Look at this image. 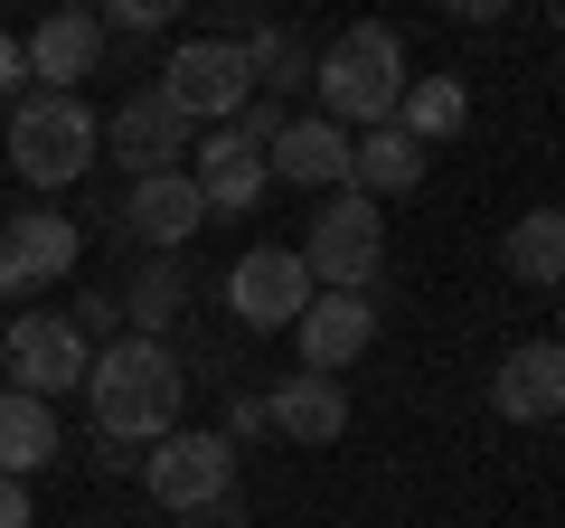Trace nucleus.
I'll list each match as a JSON object with an SVG mask.
<instances>
[{"label": "nucleus", "instance_id": "obj_23", "mask_svg": "<svg viewBox=\"0 0 565 528\" xmlns=\"http://www.w3.org/2000/svg\"><path fill=\"white\" fill-rule=\"evenodd\" d=\"M255 434H274V406H264V397H236V415H226V444H255Z\"/></svg>", "mask_w": 565, "mask_h": 528}, {"label": "nucleus", "instance_id": "obj_6", "mask_svg": "<svg viewBox=\"0 0 565 528\" xmlns=\"http://www.w3.org/2000/svg\"><path fill=\"white\" fill-rule=\"evenodd\" d=\"M161 95L180 104L189 123H226L245 114V95H255V57H245L236 39H180L161 66Z\"/></svg>", "mask_w": 565, "mask_h": 528}, {"label": "nucleus", "instance_id": "obj_28", "mask_svg": "<svg viewBox=\"0 0 565 528\" xmlns=\"http://www.w3.org/2000/svg\"><path fill=\"white\" fill-rule=\"evenodd\" d=\"M556 349H565V330H556Z\"/></svg>", "mask_w": 565, "mask_h": 528}, {"label": "nucleus", "instance_id": "obj_17", "mask_svg": "<svg viewBox=\"0 0 565 528\" xmlns=\"http://www.w3.org/2000/svg\"><path fill=\"white\" fill-rule=\"evenodd\" d=\"M264 406H274V434H292L302 453H321V444H340V434H349V397H340V378H311V368H302V378H282Z\"/></svg>", "mask_w": 565, "mask_h": 528}, {"label": "nucleus", "instance_id": "obj_2", "mask_svg": "<svg viewBox=\"0 0 565 528\" xmlns=\"http://www.w3.org/2000/svg\"><path fill=\"white\" fill-rule=\"evenodd\" d=\"M311 76H321V114L340 123V133H349V123H367V133L396 123L405 85H415V76H405V39H396L386 20H359L321 66H311Z\"/></svg>", "mask_w": 565, "mask_h": 528}, {"label": "nucleus", "instance_id": "obj_3", "mask_svg": "<svg viewBox=\"0 0 565 528\" xmlns=\"http://www.w3.org/2000/svg\"><path fill=\"white\" fill-rule=\"evenodd\" d=\"M10 161L29 189H66L95 170V114L76 95H20L10 104Z\"/></svg>", "mask_w": 565, "mask_h": 528}, {"label": "nucleus", "instance_id": "obj_1", "mask_svg": "<svg viewBox=\"0 0 565 528\" xmlns=\"http://www.w3.org/2000/svg\"><path fill=\"white\" fill-rule=\"evenodd\" d=\"M85 387H95V425L114 434V444H161L170 425H180V359H170V340H104L95 368H85Z\"/></svg>", "mask_w": 565, "mask_h": 528}, {"label": "nucleus", "instance_id": "obj_25", "mask_svg": "<svg viewBox=\"0 0 565 528\" xmlns=\"http://www.w3.org/2000/svg\"><path fill=\"white\" fill-rule=\"evenodd\" d=\"M0 528H29V482H10V472H0Z\"/></svg>", "mask_w": 565, "mask_h": 528}, {"label": "nucleus", "instance_id": "obj_24", "mask_svg": "<svg viewBox=\"0 0 565 528\" xmlns=\"http://www.w3.org/2000/svg\"><path fill=\"white\" fill-rule=\"evenodd\" d=\"M20 76H29V47L0 29V95H20Z\"/></svg>", "mask_w": 565, "mask_h": 528}, {"label": "nucleus", "instance_id": "obj_19", "mask_svg": "<svg viewBox=\"0 0 565 528\" xmlns=\"http://www.w3.org/2000/svg\"><path fill=\"white\" fill-rule=\"evenodd\" d=\"M39 463H57V406H47V397H20V387H0V472L29 482Z\"/></svg>", "mask_w": 565, "mask_h": 528}, {"label": "nucleus", "instance_id": "obj_9", "mask_svg": "<svg viewBox=\"0 0 565 528\" xmlns=\"http://www.w3.org/2000/svg\"><path fill=\"white\" fill-rule=\"evenodd\" d=\"M104 151H114L132 180L189 170V114L161 95V85H141V95H122V104H114V123H104Z\"/></svg>", "mask_w": 565, "mask_h": 528}, {"label": "nucleus", "instance_id": "obj_16", "mask_svg": "<svg viewBox=\"0 0 565 528\" xmlns=\"http://www.w3.org/2000/svg\"><path fill=\"white\" fill-rule=\"evenodd\" d=\"M122 226H132L141 245H189L207 226V199L189 170H161V180H132V208H122Z\"/></svg>", "mask_w": 565, "mask_h": 528}, {"label": "nucleus", "instance_id": "obj_22", "mask_svg": "<svg viewBox=\"0 0 565 528\" xmlns=\"http://www.w3.org/2000/svg\"><path fill=\"white\" fill-rule=\"evenodd\" d=\"M180 303H189L180 264H151V274H141V284H132V303H122V311H132V321H141V340H161V330H170V311H180Z\"/></svg>", "mask_w": 565, "mask_h": 528}, {"label": "nucleus", "instance_id": "obj_14", "mask_svg": "<svg viewBox=\"0 0 565 528\" xmlns=\"http://www.w3.org/2000/svg\"><path fill=\"white\" fill-rule=\"evenodd\" d=\"M20 47H29L39 95H76V76H95V57H104V20L95 10H47Z\"/></svg>", "mask_w": 565, "mask_h": 528}, {"label": "nucleus", "instance_id": "obj_12", "mask_svg": "<svg viewBox=\"0 0 565 528\" xmlns=\"http://www.w3.org/2000/svg\"><path fill=\"white\" fill-rule=\"evenodd\" d=\"M490 406H500L509 425H556L565 415V349L556 340H519L490 368Z\"/></svg>", "mask_w": 565, "mask_h": 528}, {"label": "nucleus", "instance_id": "obj_11", "mask_svg": "<svg viewBox=\"0 0 565 528\" xmlns=\"http://www.w3.org/2000/svg\"><path fill=\"white\" fill-rule=\"evenodd\" d=\"M292 340H302L311 378H340V368H359L367 340H377V303H367V293H311V311L292 321Z\"/></svg>", "mask_w": 565, "mask_h": 528}, {"label": "nucleus", "instance_id": "obj_18", "mask_svg": "<svg viewBox=\"0 0 565 528\" xmlns=\"http://www.w3.org/2000/svg\"><path fill=\"white\" fill-rule=\"evenodd\" d=\"M424 161H434V151L415 142V133H396V123H377V133H359V142H349V189H359V199H405V189L424 180Z\"/></svg>", "mask_w": 565, "mask_h": 528}, {"label": "nucleus", "instance_id": "obj_27", "mask_svg": "<svg viewBox=\"0 0 565 528\" xmlns=\"http://www.w3.org/2000/svg\"><path fill=\"white\" fill-rule=\"evenodd\" d=\"M189 528H245V509L236 500H207V509H189Z\"/></svg>", "mask_w": 565, "mask_h": 528}, {"label": "nucleus", "instance_id": "obj_7", "mask_svg": "<svg viewBox=\"0 0 565 528\" xmlns=\"http://www.w3.org/2000/svg\"><path fill=\"white\" fill-rule=\"evenodd\" d=\"M0 368H10V387H20V397H47V406H57L66 387H85L95 349H85V330L66 321V311H20V321H10V340H0Z\"/></svg>", "mask_w": 565, "mask_h": 528}, {"label": "nucleus", "instance_id": "obj_26", "mask_svg": "<svg viewBox=\"0 0 565 528\" xmlns=\"http://www.w3.org/2000/svg\"><path fill=\"white\" fill-rule=\"evenodd\" d=\"M114 29H161V0H114Z\"/></svg>", "mask_w": 565, "mask_h": 528}, {"label": "nucleus", "instance_id": "obj_5", "mask_svg": "<svg viewBox=\"0 0 565 528\" xmlns=\"http://www.w3.org/2000/svg\"><path fill=\"white\" fill-rule=\"evenodd\" d=\"M141 490L161 509H207V500H236V444L226 434H207V425H170L161 444L141 453Z\"/></svg>", "mask_w": 565, "mask_h": 528}, {"label": "nucleus", "instance_id": "obj_10", "mask_svg": "<svg viewBox=\"0 0 565 528\" xmlns=\"http://www.w3.org/2000/svg\"><path fill=\"white\" fill-rule=\"evenodd\" d=\"M76 255H85L76 218H57V208H29V218H10V226H0V303L66 284V274H76Z\"/></svg>", "mask_w": 565, "mask_h": 528}, {"label": "nucleus", "instance_id": "obj_4", "mask_svg": "<svg viewBox=\"0 0 565 528\" xmlns=\"http://www.w3.org/2000/svg\"><path fill=\"white\" fill-rule=\"evenodd\" d=\"M292 255L311 264L321 293H367L377 284V255H386V208L359 199V189H340V199H321V218H311V236Z\"/></svg>", "mask_w": 565, "mask_h": 528}, {"label": "nucleus", "instance_id": "obj_21", "mask_svg": "<svg viewBox=\"0 0 565 528\" xmlns=\"http://www.w3.org/2000/svg\"><path fill=\"white\" fill-rule=\"evenodd\" d=\"M500 264L519 274V284H565V208H527V218L500 236Z\"/></svg>", "mask_w": 565, "mask_h": 528}, {"label": "nucleus", "instance_id": "obj_13", "mask_svg": "<svg viewBox=\"0 0 565 528\" xmlns=\"http://www.w3.org/2000/svg\"><path fill=\"white\" fill-rule=\"evenodd\" d=\"M189 180H199L207 218H245V208L274 189V170H264V151L245 142V133H207V142H189Z\"/></svg>", "mask_w": 565, "mask_h": 528}, {"label": "nucleus", "instance_id": "obj_15", "mask_svg": "<svg viewBox=\"0 0 565 528\" xmlns=\"http://www.w3.org/2000/svg\"><path fill=\"white\" fill-rule=\"evenodd\" d=\"M264 170L292 189H349V133L330 114H292L274 133V151H264Z\"/></svg>", "mask_w": 565, "mask_h": 528}, {"label": "nucleus", "instance_id": "obj_8", "mask_svg": "<svg viewBox=\"0 0 565 528\" xmlns=\"http://www.w3.org/2000/svg\"><path fill=\"white\" fill-rule=\"evenodd\" d=\"M311 264L292 255V245H245L236 264H226V311H236L245 330H292L311 311Z\"/></svg>", "mask_w": 565, "mask_h": 528}, {"label": "nucleus", "instance_id": "obj_20", "mask_svg": "<svg viewBox=\"0 0 565 528\" xmlns=\"http://www.w3.org/2000/svg\"><path fill=\"white\" fill-rule=\"evenodd\" d=\"M462 123H471V85L462 76H415V85H405V104H396V133H415L424 151L452 142Z\"/></svg>", "mask_w": 565, "mask_h": 528}]
</instances>
